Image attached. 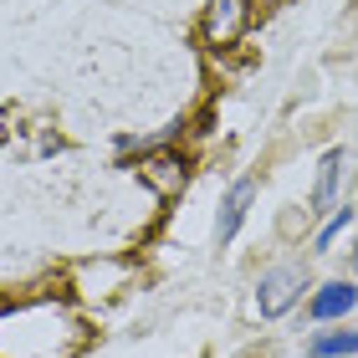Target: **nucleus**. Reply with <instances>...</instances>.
<instances>
[{"label": "nucleus", "mask_w": 358, "mask_h": 358, "mask_svg": "<svg viewBox=\"0 0 358 358\" xmlns=\"http://www.w3.org/2000/svg\"><path fill=\"white\" fill-rule=\"evenodd\" d=\"M302 292H313V282H307V271H302L297 262L266 266L262 282H256V313H262L266 322H271V317H287L292 307L302 302Z\"/></svg>", "instance_id": "nucleus-1"}, {"label": "nucleus", "mask_w": 358, "mask_h": 358, "mask_svg": "<svg viewBox=\"0 0 358 358\" xmlns=\"http://www.w3.org/2000/svg\"><path fill=\"white\" fill-rule=\"evenodd\" d=\"M251 0H205V15H200V36L205 46H215V52H225V46H236L241 36H246L251 26Z\"/></svg>", "instance_id": "nucleus-2"}, {"label": "nucleus", "mask_w": 358, "mask_h": 358, "mask_svg": "<svg viewBox=\"0 0 358 358\" xmlns=\"http://www.w3.org/2000/svg\"><path fill=\"white\" fill-rule=\"evenodd\" d=\"M353 174V154L348 149H328L317 159V185L307 194V215H333L338 205H343V185Z\"/></svg>", "instance_id": "nucleus-3"}, {"label": "nucleus", "mask_w": 358, "mask_h": 358, "mask_svg": "<svg viewBox=\"0 0 358 358\" xmlns=\"http://www.w3.org/2000/svg\"><path fill=\"white\" fill-rule=\"evenodd\" d=\"M353 307H358V282H343V276L317 282L313 292H307V317H313L317 328H338Z\"/></svg>", "instance_id": "nucleus-4"}, {"label": "nucleus", "mask_w": 358, "mask_h": 358, "mask_svg": "<svg viewBox=\"0 0 358 358\" xmlns=\"http://www.w3.org/2000/svg\"><path fill=\"white\" fill-rule=\"evenodd\" d=\"M138 179L159 194V200H174V194L189 185V159L179 149H159L149 159H138Z\"/></svg>", "instance_id": "nucleus-5"}, {"label": "nucleus", "mask_w": 358, "mask_h": 358, "mask_svg": "<svg viewBox=\"0 0 358 358\" xmlns=\"http://www.w3.org/2000/svg\"><path fill=\"white\" fill-rule=\"evenodd\" d=\"M251 205H256V179H251V174H241L236 185L220 194V215H215V246H231V241L241 236V225H246Z\"/></svg>", "instance_id": "nucleus-6"}, {"label": "nucleus", "mask_w": 358, "mask_h": 358, "mask_svg": "<svg viewBox=\"0 0 358 358\" xmlns=\"http://www.w3.org/2000/svg\"><path fill=\"white\" fill-rule=\"evenodd\" d=\"M185 138V118H174V123H164L159 134H118L113 138V149H118V159H149V154H159V149H174V143Z\"/></svg>", "instance_id": "nucleus-7"}, {"label": "nucleus", "mask_w": 358, "mask_h": 358, "mask_svg": "<svg viewBox=\"0 0 358 358\" xmlns=\"http://www.w3.org/2000/svg\"><path fill=\"white\" fill-rule=\"evenodd\" d=\"M358 353V328H322L302 343V358H353Z\"/></svg>", "instance_id": "nucleus-8"}, {"label": "nucleus", "mask_w": 358, "mask_h": 358, "mask_svg": "<svg viewBox=\"0 0 358 358\" xmlns=\"http://www.w3.org/2000/svg\"><path fill=\"white\" fill-rule=\"evenodd\" d=\"M348 225H353V205L343 200V205H338V210H333V215H328V220H322V231L313 236V251H317V256H322V251H333V241H338V236H343V231H348Z\"/></svg>", "instance_id": "nucleus-9"}, {"label": "nucleus", "mask_w": 358, "mask_h": 358, "mask_svg": "<svg viewBox=\"0 0 358 358\" xmlns=\"http://www.w3.org/2000/svg\"><path fill=\"white\" fill-rule=\"evenodd\" d=\"M348 262H353V276H358V241H353V251H348Z\"/></svg>", "instance_id": "nucleus-10"}]
</instances>
